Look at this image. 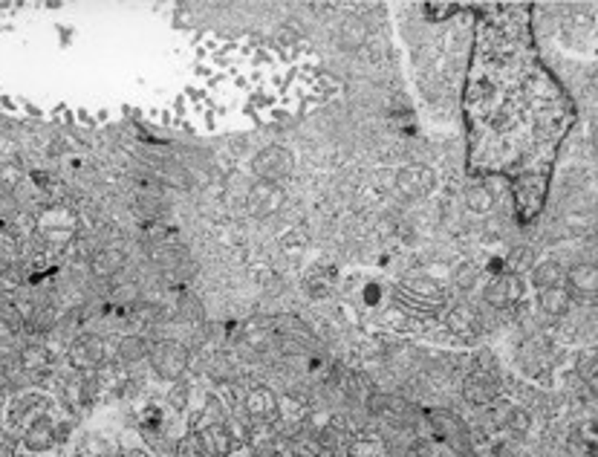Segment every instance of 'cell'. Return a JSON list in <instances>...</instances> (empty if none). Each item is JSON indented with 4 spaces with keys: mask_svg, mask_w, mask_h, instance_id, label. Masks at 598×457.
<instances>
[{
    "mask_svg": "<svg viewBox=\"0 0 598 457\" xmlns=\"http://www.w3.org/2000/svg\"><path fill=\"white\" fill-rule=\"evenodd\" d=\"M561 275H564V269L558 267V261H543V264H538L535 267V284L538 286H543V289H555L561 284Z\"/></svg>",
    "mask_w": 598,
    "mask_h": 457,
    "instance_id": "obj_1",
    "label": "cell"
},
{
    "mask_svg": "<svg viewBox=\"0 0 598 457\" xmlns=\"http://www.w3.org/2000/svg\"><path fill=\"white\" fill-rule=\"evenodd\" d=\"M540 307H543L549 316H561V313H567L570 299H567L564 293H558V289H546L543 299H540Z\"/></svg>",
    "mask_w": 598,
    "mask_h": 457,
    "instance_id": "obj_3",
    "label": "cell"
},
{
    "mask_svg": "<svg viewBox=\"0 0 598 457\" xmlns=\"http://www.w3.org/2000/svg\"><path fill=\"white\" fill-rule=\"evenodd\" d=\"M570 284L578 289V293L592 296L595 293V269L592 267H575L572 275H570Z\"/></svg>",
    "mask_w": 598,
    "mask_h": 457,
    "instance_id": "obj_2",
    "label": "cell"
}]
</instances>
